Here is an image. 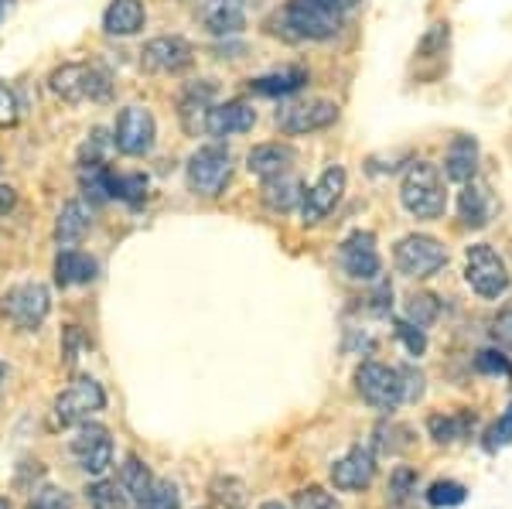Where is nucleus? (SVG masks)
I'll return each mask as SVG.
<instances>
[{"label":"nucleus","instance_id":"f257e3e1","mask_svg":"<svg viewBox=\"0 0 512 509\" xmlns=\"http://www.w3.org/2000/svg\"><path fill=\"white\" fill-rule=\"evenodd\" d=\"M400 202L414 219H424V223L441 219L444 209H448V192H444L441 171H437L431 161L410 164L400 185Z\"/></svg>","mask_w":512,"mask_h":509},{"label":"nucleus","instance_id":"f03ea898","mask_svg":"<svg viewBox=\"0 0 512 509\" xmlns=\"http://www.w3.org/2000/svg\"><path fill=\"white\" fill-rule=\"evenodd\" d=\"M48 86H52V93L65 103H106L113 93L110 72H103L99 65H86V62H69V65H62V69H55Z\"/></svg>","mask_w":512,"mask_h":509},{"label":"nucleus","instance_id":"7ed1b4c3","mask_svg":"<svg viewBox=\"0 0 512 509\" xmlns=\"http://www.w3.org/2000/svg\"><path fill=\"white\" fill-rule=\"evenodd\" d=\"M274 35H284L291 41H325L338 35V24L342 18L332 11H321V7L308 4V0H291L284 11L277 14Z\"/></svg>","mask_w":512,"mask_h":509},{"label":"nucleus","instance_id":"20e7f679","mask_svg":"<svg viewBox=\"0 0 512 509\" xmlns=\"http://www.w3.org/2000/svg\"><path fill=\"white\" fill-rule=\"evenodd\" d=\"M465 281L478 298L495 301V298H502V294H509L512 274H509L506 260H502L489 243H475V246H468V253H465Z\"/></svg>","mask_w":512,"mask_h":509},{"label":"nucleus","instance_id":"39448f33","mask_svg":"<svg viewBox=\"0 0 512 509\" xmlns=\"http://www.w3.org/2000/svg\"><path fill=\"white\" fill-rule=\"evenodd\" d=\"M185 178L195 195L216 199L222 188L229 185V178H233V154H229V147H222V144L198 147L192 158H188Z\"/></svg>","mask_w":512,"mask_h":509},{"label":"nucleus","instance_id":"423d86ee","mask_svg":"<svg viewBox=\"0 0 512 509\" xmlns=\"http://www.w3.org/2000/svg\"><path fill=\"white\" fill-rule=\"evenodd\" d=\"M393 260H396V270H400V274L424 281V277H434L448 267V250H444L441 240H434V236L410 233L396 243Z\"/></svg>","mask_w":512,"mask_h":509},{"label":"nucleus","instance_id":"0eeeda50","mask_svg":"<svg viewBox=\"0 0 512 509\" xmlns=\"http://www.w3.org/2000/svg\"><path fill=\"white\" fill-rule=\"evenodd\" d=\"M355 390H359V397L366 400L369 407L386 410V414L403 404V387H400L396 366L373 363V359L355 369Z\"/></svg>","mask_w":512,"mask_h":509},{"label":"nucleus","instance_id":"6e6552de","mask_svg":"<svg viewBox=\"0 0 512 509\" xmlns=\"http://www.w3.org/2000/svg\"><path fill=\"white\" fill-rule=\"evenodd\" d=\"M103 407H106L103 387H99L93 376H76V380L59 393V400H55V424L72 428V424L89 421V417Z\"/></svg>","mask_w":512,"mask_h":509},{"label":"nucleus","instance_id":"1a4fd4ad","mask_svg":"<svg viewBox=\"0 0 512 509\" xmlns=\"http://www.w3.org/2000/svg\"><path fill=\"white\" fill-rule=\"evenodd\" d=\"M48 311H52V294L38 281L18 284L4 294V315L11 318V325L21 328V332H35L48 318Z\"/></svg>","mask_w":512,"mask_h":509},{"label":"nucleus","instance_id":"9d476101","mask_svg":"<svg viewBox=\"0 0 512 509\" xmlns=\"http://www.w3.org/2000/svg\"><path fill=\"white\" fill-rule=\"evenodd\" d=\"M154 137H158V123H154L151 110H144V106H127V110H120L117 127H113V144H117L120 154H127V158H144V154H151Z\"/></svg>","mask_w":512,"mask_h":509},{"label":"nucleus","instance_id":"9b49d317","mask_svg":"<svg viewBox=\"0 0 512 509\" xmlns=\"http://www.w3.org/2000/svg\"><path fill=\"white\" fill-rule=\"evenodd\" d=\"M345 185H349V175H345L342 164H332V168L321 171V178L311 188H304V199H301V219L308 226L321 223L328 212L342 202Z\"/></svg>","mask_w":512,"mask_h":509},{"label":"nucleus","instance_id":"f8f14e48","mask_svg":"<svg viewBox=\"0 0 512 509\" xmlns=\"http://www.w3.org/2000/svg\"><path fill=\"white\" fill-rule=\"evenodd\" d=\"M72 458L86 475H103L113 465V438L103 424L82 421L76 438H72Z\"/></svg>","mask_w":512,"mask_h":509},{"label":"nucleus","instance_id":"ddd939ff","mask_svg":"<svg viewBox=\"0 0 512 509\" xmlns=\"http://www.w3.org/2000/svg\"><path fill=\"white\" fill-rule=\"evenodd\" d=\"M338 260H342V270L352 277V281H376L379 270H383V260H379L376 250V236L369 229H355L349 240L338 250Z\"/></svg>","mask_w":512,"mask_h":509},{"label":"nucleus","instance_id":"4468645a","mask_svg":"<svg viewBox=\"0 0 512 509\" xmlns=\"http://www.w3.org/2000/svg\"><path fill=\"white\" fill-rule=\"evenodd\" d=\"M335 120H338V106L332 100L291 103L277 110V127L284 134H315V130L332 127Z\"/></svg>","mask_w":512,"mask_h":509},{"label":"nucleus","instance_id":"2eb2a0df","mask_svg":"<svg viewBox=\"0 0 512 509\" xmlns=\"http://www.w3.org/2000/svg\"><path fill=\"white\" fill-rule=\"evenodd\" d=\"M195 62V48L178 35L151 38L140 52V65L147 72H185Z\"/></svg>","mask_w":512,"mask_h":509},{"label":"nucleus","instance_id":"dca6fc26","mask_svg":"<svg viewBox=\"0 0 512 509\" xmlns=\"http://www.w3.org/2000/svg\"><path fill=\"white\" fill-rule=\"evenodd\" d=\"M376 479V455L369 448H352L332 465V486L338 492H362Z\"/></svg>","mask_w":512,"mask_h":509},{"label":"nucleus","instance_id":"f3484780","mask_svg":"<svg viewBox=\"0 0 512 509\" xmlns=\"http://www.w3.org/2000/svg\"><path fill=\"white\" fill-rule=\"evenodd\" d=\"M198 21L216 38L239 35L246 28V7L243 0H202L198 4Z\"/></svg>","mask_w":512,"mask_h":509},{"label":"nucleus","instance_id":"a211bd4d","mask_svg":"<svg viewBox=\"0 0 512 509\" xmlns=\"http://www.w3.org/2000/svg\"><path fill=\"white\" fill-rule=\"evenodd\" d=\"M253 123H256V110L250 103L229 100V103L212 106L209 117H205V130H209L212 137H236V134L253 130Z\"/></svg>","mask_w":512,"mask_h":509},{"label":"nucleus","instance_id":"6ab92c4d","mask_svg":"<svg viewBox=\"0 0 512 509\" xmlns=\"http://www.w3.org/2000/svg\"><path fill=\"white\" fill-rule=\"evenodd\" d=\"M147 24V7L144 0H113L103 14V28L106 35H117V38H130L137 35L140 28Z\"/></svg>","mask_w":512,"mask_h":509},{"label":"nucleus","instance_id":"aec40b11","mask_svg":"<svg viewBox=\"0 0 512 509\" xmlns=\"http://www.w3.org/2000/svg\"><path fill=\"white\" fill-rule=\"evenodd\" d=\"M294 164V147L291 144H256L250 154H246V168L256 178H274L291 171Z\"/></svg>","mask_w":512,"mask_h":509},{"label":"nucleus","instance_id":"412c9836","mask_svg":"<svg viewBox=\"0 0 512 509\" xmlns=\"http://www.w3.org/2000/svg\"><path fill=\"white\" fill-rule=\"evenodd\" d=\"M478 171V141L475 137H454L448 144V154H444V175L451 178V182L465 185L472 182Z\"/></svg>","mask_w":512,"mask_h":509},{"label":"nucleus","instance_id":"4be33fe9","mask_svg":"<svg viewBox=\"0 0 512 509\" xmlns=\"http://www.w3.org/2000/svg\"><path fill=\"white\" fill-rule=\"evenodd\" d=\"M492 192L485 185H478L475 178L472 182H465V188H461V195H458V216H461V223H465L468 229H482V226H489V219H492Z\"/></svg>","mask_w":512,"mask_h":509},{"label":"nucleus","instance_id":"5701e85b","mask_svg":"<svg viewBox=\"0 0 512 509\" xmlns=\"http://www.w3.org/2000/svg\"><path fill=\"white\" fill-rule=\"evenodd\" d=\"M99 274V264L89 253L79 250H62L55 257V284L59 287H79V284H93Z\"/></svg>","mask_w":512,"mask_h":509},{"label":"nucleus","instance_id":"b1692460","mask_svg":"<svg viewBox=\"0 0 512 509\" xmlns=\"http://www.w3.org/2000/svg\"><path fill=\"white\" fill-rule=\"evenodd\" d=\"M304 199V182L291 171H284V175H274V178H263V202H267V209L274 212H291L297 209Z\"/></svg>","mask_w":512,"mask_h":509},{"label":"nucleus","instance_id":"393cba45","mask_svg":"<svg viewBox=\"0 0 512 509\" xmlns=\"http://www.w3.org/2000/svg\"><path fill=\"white\" fill-rule=\"evenodd\" d=\"M89 226H93V216H89L86 202L72 199L62 205L59 219H55V240H59L62 246H76L86 240Z\"/></svg>","mask_w":512,"mask_h":509},{"label":"nucleus","instance_id":"a878e982","mask_svg":"<svg viewBox=\"0 0 512 509\" xmlns=\"http://www.w3.org/2000/svg\"><path fill=\"white\" fill-rule=\"evenodd\" d=\"M212 93H216V86H212V82L192 86L185 93V100H181V110H178L185 134H198V130L205 127V117H209V110H212Z\"/></svg>","mask_w":512,"mask_h":509},{"label":"nucleus","instance_id":"bb28decb","mask_svg":"<svg viewBox=\"0 0 512 509\" xmlns=\"http://www.w3.org/2000/svg\"><path fill=\"white\" fill-rule=\"evenodd\" d=\"M427 431H431L437 445H458V441L472 438L475 414H468V410H461V414H434L427 421Z\"/></svg>","mask_w":512,"mask_h":509},{"label":"nucleus","instance_id":"cd10ccee","mask_svg":"<svg viewBox=\"0 0 512 509\" xmlns=\"http://www.w3.org/2000/svg\"><path fill=\"white\" fill-rule=\"evenodd\" d=\"M120 486L127 492V499H134L137 506L147 509V499H151V486H154V475L140 462L137 455H130L127 462L120 465Z\"/></svg>","mask_w":512,"mask_h":509},{"label":"nucleus","instance_id":"c85d7f7f","mask_svg":"<svg viewBox=\"0 0 512 509\" xmlns=\"http://www.w3.org/2000/svg\"><path fill=\"white\" fill-rule=\"evenodd\" d=\"M308 82V69H280V72H270V76H260V79H250V89L256 96H291L297 89H304Z\"/></svg>","mask_w":512,"mask_h":509},{"label":"nucleus","instance_id":"c756f323","mask_svg":"<svg viewBox=\"0 0 512 509\" xmlns=\"http://www.w3.org/2000/svg\"><path fill=\"white\" fill-rule=\"evenodd\" d=\"M110 182H113V171L106 168L103 161H82V168H79V188H82V195H86L93 205H103V202H110L113 195H110Z\"/></svg>","mask_w":512,"mask_h":509},{"label":"nucleus","instance_id":"7c9ffc66","mask_svg":"<svg viewBox=\"0 0 512 509\" xmlns=\"http://www.w3.org/2000/svg\"><path fill=\"white\" fill-rule=\"evenodd\" d=\"M147 188H151V182H147V175H140V171H130V175H113L110 182V195L127 205H144L147 202Z\"/></svg>","mask_w":512,"mask_h":509},{"label":"nucleus","instance_id":"2f4dec72","mask_svg":"<svg viewBox=\"0 0 512 509\" xmlns=\"http://www.w3.org/2000/svg\"><path fill=\"white\" fill-rule=\"evenodd\" d=\"M86 499L93 509H127V503H130L120 482H110V479L93 482V486L86 489Z\"/></svg>","mask_w":512,"mask_h":509},{"label":"nucleus","instance_id":"473e14b6","mask_svg":"<svg viewBox=\"0 0 512 509\" xmlns=\"http://www.w3.org/2000/svg\"><path fill=\"white\" fill-rule=\"evenodd\" d=\"M441 315V305H437L434 294H410L407 305H403V322L417 325V328H427L431 322H437Z\"/></svg>","mask_w":512,"mask_h":509},{"label":"nucleus","instance_id":"72a5a7b5","mask_svg":"<svg viewBox=\"0 0 512 509\" xmlns=\"http://www.w3.org/2000/svg\"><path fill=\"white\" fill-rule=\"evenodd\" d=\"M468 499V492L461 482H434L431 489H427V503L437 506V509H451V506H461Z\"/></svg>","mask_w":512,"mask_h":509},{"label":"nucleus","instance_id":"f704fd0d","mask_svg":"<svg viewBox=\"0 0 512 509\" xmlns=\"http://www.w3.org/2000/svg\"><path fill=\"white\" fill-rule=\"evenodd\" d=\"M147 509H181V492L171 479H154Z\"/></svg>","mask_w":512,"mask_h":509},{"label":"nucleus","instance_id":"c9c22d12","mask_svg":"<svg viewBox=\"0 0 512 509\" xmlns=\"http://www.w3.org/2000/svg\"><path fill=\"white\" fill-rule=\"evenodd\" d=\"M448 38H451L448 24H434V28L427 31L424 38H420L417 55H420V59H437V55L448 52Z\"/></svg>","mask_w":512,"mask_h":509},{"label":"nucleus","instance_id":"e433bc0d","mask_svg":"<svg viewBox=\"0 0 512 509\" xmlns=\"http://www.w3.org/2000/svg\"><path fill=\"white\" fill-rule=\"evenodd\" d=\"M294 509H342V506H338V499L328 489L308 486V489H301L294 496Z\"/></svg>","mask_w":512,"mask_h":509},{"label":"nucleus","instance_id":"4c0bfd02","mask_svg":"<svg viewBox=\"0 0 512 509\" xmlns=\"http://www.w3.org/2000/svg\"><path fill=\"white\" fill-rule=\"evenodd\" d=\"M403 434H410V431L400 428V424H379L376 428V451L379 455H400V451L407 448V441H396V438H403Z\"/></svg>","mask_w":512,"mask_h":509},{"label":"nucleus","instance_id":"58836bf2","mask_svg":"<svg viewBox=\"0 0 512 509\" xmlns=\"http://www.w3.org/2000/svg\"><path fill=\"white\" fill-rule=\"evenodd\" d=\"M212 496H216V503H222L226 509H239L246 503V492H243V482L239 479H216L212 482Z\"/></svg>","mask_w":512,"mask_h":509},{"label":"nucleus","instance_id":"ea45409f","mask_svg":"<svg viewBox=\"0 0 512 509\" xmlns=\"http://www.w3.org/2000/svg\"><path fill=\"white\" fill-rule=\"evenodd\" d=\"M485 451H499V448H506V445H512V404H509V410L506 414L499 417V421L492 424L489 431H485Z\"/></svg>","mask_w":512,"mask_h":509},{"label":"nucleus","instance_id":"a19ab883","mask_svg":"<svg viewBox=\"0 0 512 509\" xmlns=\"http://www.w3.org/2000/svg\"><path fill=\"white\" fill-rule=\"evenodd\" d=\"M400 387H403V404H417L424 397V373L417 366H400Z\"/></svg>","mask_w":512,"mask_h":509},{"label":"nucleus","instance_id":"79ce46f5","mask_svg":"<svg viewBox=\"0 0 512 509\" xmlns=\"http://www.w3.org/2000/svg\"><path fill=\"white\" fill-rule=\"evenodd\" d=\"M475 366H478V373H495V376H506V380H512V363H509V356H502V352H495V349L478 352Z\"/></svg>","mask_w":512,"mask_h":509},{"label":"nucleus","instance_id":"37998d69","mask_svg":"<svg viewBox=\"0 0 512 509\" xmlns=\"http://www.w3.org/2000/svg\"><path fill=\"white\" fill-rule=\"evenodd\" d=\"M31 509H72L69 492L55 489V486H41L31 499Z\"/></svg>","mask_w":512,"mask_h":509},{"label":"nucleus","instance_id":"c03bdc74","mask_svg":"<svg viewBox=\"0 0 512 509\" xmlns=\"http://www.w3.org/2000/svg\"><path fill=\"white\" fill-rule=\"evenodd\" d=\"M396 335L403 339V346H407L410 356H424V349H427L424 328H417V325H410V322H396Z\"/></svg>","mask_w":512,"mask_h":509},{"label":"nucleus","instance_id":"a18cd8bd","mask_svg":"<svg viewBox=\"0 0 512 509\" xmlns=\"http://www.w3.org/2000/svg\"><path fill=\"white\" fill-rule=\"evenodd\" d=\"M414 489H417V472H410V469H396V472H393L390 496L396 499V503H403V499H407Z\"/></svg>","mask_w":512,"mask_h":509},{"label":"nucleus","instance_id":"49530a36","mask_svg":"<svg viewBox=\"0 0 512 509\" xmlns=\"http://www.w3.org/2000/svg\"><path fill=\"white\" fill-rule=\"evenodd\" d=\"M18 120V96L7 82H0V127H11Z\"/></svg>","mask_w":512,"mask_h":509},{"label":"nucleus","instance_id":"de8ad7c7","mask_svg":"<svg viewBox=\"0 0 512 509\" xmlns=\"http://www.w3.org/2000/svg\"><path fill=\"white\" fill-rule=\"evenodd\" d=\"M492 339L499 342V346L506 349V352H512V308H506L492 322Z\"/></svg>","mask_w":512,"mask_h":509},{"label":"nucleus","instance_id":"09e8293b","mask_svg":"<svg viewBox=\"0 0 512 509\" xmlns=\"http://www.w3.org/2000/svg\"><path fill=\"white\" fill-rule=\"evenodd\" d=\"M308 4H315V7H321V11H332V14H349V11H355V7L362 4V0H308Z\"/></svg>","mask_w":512,"mask_h":509},{"label":"nucleus","instance_id":"8fccbe9b","mask_svg":"<svg viewBox=\"0 0 512 509\" xmlns=\"http://www.w3.org/2000/svg\"><path fill=\"white\" fill-rule=\"evenodd\" d=\"M14 205H18V192L11 185H0V216H7Z\"/></svg>","mask_w":512,"mask_h":509},{"label":"nucleus","instance_id":"3c124183","mask_svg":"<svg viewBox=\"0 0 512 509\" xmlns=\"http://www.w3.org/2000/svg\"><path fill=\"white\" fill-rule=\"evenodd\" d=\"M14 11V0H0V24L7 21V14Z\"/></svg>","mask_w":512,"mask_h":509},{"label":"nucleus","instance_id":"603ef678","mask_svg":"<svg viewBox=\"0 0 512 509\" xmlns=\"http://www.w3.org/2000/svg\"><path fill=\"white\" fill-rule=\"evenodd\" d=\"M4 383H7V363L0 359V390H4Z\"/></svg>","mask_w":512,"mask_h":509},{"label":"nucleus","instance_id":"864d4df0","mask_svg":"<svg viewBox=\"0 0 512 509\" xmlns=\"http://www.w3.org/2000/svg\"><path fill=\"white\" fill-rule=\"evenodd\" d=\"M260 509H287V506L284 503H263Z\"/></svg>","mask_w":512,"mask_h":509},{"label":"nucleus","instance_id":"5fc2aeb1","mask_svg":"<svg viewBox=\"0 0 512 509\" xmlns=\"http://www.w3.org/2000/svg\"><path fill=\"white\" fill-rule=\"evenodd\" d=\"M0 509H11V503H7V499H0Z\"/></svg>","mask_w":512,"mask_h":509}]
</instances>
